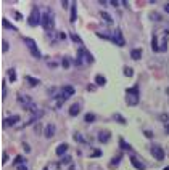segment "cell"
<instances>
[{
	"instance_id": "21",
	"label": "cell",
	"mask_w": 169,
	"mask_h": 170,
	"mask_svg": "<svg viewBox=\"0 0 169 170\" xmlns=\"http://www.w3.org/2000/svg\"><path fill=\"white\" fill-rule=\"evenodd\" d=\"M2 26L5 27V29H10V31H16V27L13 26V24H11V22L7 19V18H3L2 19Z\"/></svg>"
},
{
	"instance_id": "29",
	"label": "cell",
	"mask_w": 169,
	"mask_h": 170,
	"mask_svg": "<svg viewBox=\"0 0 169 170\" xmlns=\"http://www.w3.org/2000/svg\"><path fill=\"white\" fill-rule=\"evenodd\" d=\"M166 50H167V39H166V37H163L161 45H160V52H166Z\"/></svg>"
},
{
	"instance_id": "9",
	"label": "cell",
	"mask_w": 169,
	"mask_h": 170,
	"mask_svg": "<svg viewBox=\"0 0 169 170\" xmlns=\"http://www.w3.org/2000/svg\"><path fill=\"white\" fill-rule=\"evenodd\" d=\"M16 100H18L19 103H21V106H23V107L27 106V104H31V103H34L31 96H27V95H24V93H18V96H16Z\"/></svg>"
},
{
	"instance_id": "41",
	"label": "cell",
	"mask_w": 169,
	"mask_h": 170,
	"mask_svg": "<svg viewBox=\"0 0 169 170\" xmlns=\"http://www.w3.org/2000/svg\"><path fill=\"white\" fill-rule=\"evenodd\" d=\"M34 130H36V133L39 135V133H40V130H42V125H40V124H36V127H34Z\"/></svg>"
},
{
	"instance_id": "18",
	"label": "cell",
	"mask_w": 169,
	"mask_h": 170,
	"mask_svg": "<svg viewBox=\"0 0 169 170\" xmlns=\"http://www.w3.org/2000/svg\"><path fill=\"white\" fill-rule=\"evenodd\" d=\"M95 83H97L98 87H103V85H106V79H105V76L97 74V76H95Z\"/></svg>"
},
{
	"instance_id": "3",
	"label": "cell",
	"mask_w": 169,
	"mask_h": 170,
	"mask_svg": "<svg viewBox=\"0 0 169 170\" xmlns=\"http://www.w3.org/2000/svg\"><path fill=\"white\" fill-rule=\"evenodd\" d=\"M140 100V93H139V87L134 85L131 88H126V103L127 106H137Z\"/></svg>"
},
{
	"instance_id": "27",
	"label": "cell",
	"mask_w": 169,
	"mask_h": 170,
	"mask_svg": "<svg viewBox=\"0 0 169 170\" xmlns=\"http://www.w3.org/2000/svg\"><path fill=\"white\" fill-rule=\"evenodd\" d=\"M95 119H97V117H95V114H93V112H87V114L86 116H84V121H86V122H93L95 121Z\"/></svg>"
},
{
	"instance_id": "4",
	"label": "cell",
	"mask_w": 169,
	"mask_h": 170,
	"mask_svg": "<svg viewBox=\"0 0 169 170\" xmlns=\"http://www.w3.org/2000/svg\"><path fill=\"white\" fill-rule=\"evenodd\" d=\"M23 42H24V45L27 47V50H29V53L34 56V58H40L42 56V53H40V50H39V47H37V43H36V40L34 39H31V37H23Z\"/></svg>"
},
{
	"instance_id": "23",
	"label": "cell",
	"mask_w": 169,
	"mask_h": 170,
	"mask_svg": "<svg viewBox=\"0 0 169 170\" xmlns=\"http://www.w3.org/2000/svg\"><path fill=\"white\" fill-rule=\"evenodd\" d=\"M151 47H153L155 52H160V47H158V37L156 34H153V37H151Z\"/></svg>"
},
{
	"instance_id": "1",
	"label": "cell",
	"mask_w": 169,
	"mask_h": 170,
	"mask_svg": "<svg viewBox=\"0 0 169 170\" xmlns=\"http://www.w3.org/2000/svg\"><path fill=\"white\" fill-rule=\"evenodd\" d=\"M77 67H82V66H87V64H92L93 63V56L90 55V52L84 47H79L77 50V58L72 61Z\"/></svg>"
},
{
	"instance_id": "50",
	"label": "cell",
	"mask_w": 169,
	"mask_h": 170,
	"mask_svg": "<svg viewBox=\"0 0 169 170\" xmlns=\"http://www.w3.org/2000/svg\"><path fill=\"white\" fill-rule=\"evenodd\" d=\"M166 95H167V98H169V87L166 88Z\"/></svg>"
},
{
	"instance_id": "2",
	"label": "cell",
	"mask_w": 169,
	"mask_h": 170,
	"mask_svg": "<svg viewBox=\"0 0 169 170\" xmlns=\"http://www.w3.org/2000/svg\"><path fill=\"white\" fill-rule=\"evenodd\" d=\"M42 27L45 29V32L50 34V32H53L55 31V13L50 8H47L42 13Z\"/></svg>"
},
{
	"instance_id": "32",
	"label": "cell",
	"mask_w": 169,
	"mask_h": 170,
	"mask_svg": "<svg viewBox=\"0 0 169 170\" xmlns=\"http://www.w3.org/2000/svg\"><path fill=\"white\" fill-rule=\"evenodd\" d=\"M7 98V82L2 80V100Z\"/></svg>"
},
{
	"instance_id": "36",
	"label": "cell",
	"mask_w": 169,
	"mask_h": 170,
	"mask_svg": "<svg viewBox=\"0 0 169 170\" xmlns=\"http://www.w3.org/2000/svg\"><path fill=\"white\" fill-rule=\"evenodd\" d=\"M74 138H76V141H81V143H86V138H82V137H81V133H74Z\"/></svg>"
},
{
	"instance_id": "55",
	"label": "cell",
	"mask_w": 169,
	"mask_h": 170,
	"mask_svg": "<svg viewBox=\"0 0 169 170\" xmlns=\"http://www.w3.org/2000/svg\"><path fill=\"white\" fill-rule=\"evenodd\" d=\"M44 170H48V168H44Z\"/></svg>"
},
{
	"instance_id": "14",
	"label": "cell",
	"mask_w": 169,
	"mask_h": 170,
	"mask_svg": "<svg viewBox=\"0 0 169 170\" xmlns=\"http://www.w3.org/2000/svg\"><path fill=\"white\" fill-rule=\"evenodd\" d=\"M79 112H81V104H79V103L72 104V106L69 107V116L76 117V116H79Z\"/></svg>"
},
{
	"instance_id": "28",
	"label": "cell",
	"mask_w": 169,
	"mask_h": 170,
	"mask_svg": "<svg viewBox=\"0 0 169 170\" xmlns=\"http://www.w3.org/2000/svg\"><path fill=\"white\" fill-rule=\"evenodd\" d=\"M124 76H126V77H132L134 76V69H132V67H129V66H124Z\"/></svg>"
},
{
	"instance_id": "17",
	"label": "cell",
	"mask_w": 169,
	"mask_h": 170,
	"mask_svg": "<svg viewBox=\"0 0 169 170\" xmlns=\"http://www.w3.org/2000/svg\"><path fill=\"white\" fill-rule=\"evenodd\" d=\"M113 119H114V121H116L118 124H121V125H126V124H127V121L119 114V112H114V114H113Z\"/></svg>"
},
{
	"instance_id": "26",
	"label": "cell",
	"mask_w": 169,
	"mask_h": 170,
	"mask_svg": "<svg viewBox=\"0 0 169 170\" xmlns=\"http://www.w3.org/2000/svg\"><path fill=\"white\" fill-rule=\"evenodd\" d=\"M8 76H10V82H16V71H15V67H10V69H8Z\"/></svg>"
},
{
	"instance_id": "53",
	"label": "cell",
	"mask_w": 169,
	"mask_h": 170,
	"mask_svg": "<svg viewBox=\"0 0 169 170\" xmlns=\"http://www.w3.org/2000/svg\"><path fill=\"white\" fill-rule=\"evenodd\" d=\"M166 132L169 133V125H166Z\"/></svg>"
},
{
	"instance_id": "40",
	"label": "cell",
	"mask_w": 169,
	"mask_h": 170,
	"mask_svg": "<svg viewBox=\"0 0 169 170\" xmlns=\"http://www.w3.org/2000/svg\"><path fill=\"white\" fill-rule=\"evenodd\" d=\"M160 121H161V122H167V121H169V116H167V114H161V116H160Z\"/></svg>"
},
{
	"instance_id": "19",
	"label": "cell",
	"mask_w": 169,
	"mask_h": 170,
	"mask_svg": "<svg viewBox=\"0 0 169 170\" xmlns=\"http://www.w3.org/2000/svg\"><path fill=\"white\" fill-rule=\"evenodd\" d=\"M131 58L132 59H140L142 58V48H134L131 52Z\"/></svg>"
},
{
	"instance_id": "34",
	"label": "cell",
	"mask_w": 169,
	"mask_h": 170,
	"mask_svg": "<svg viewBox=\"0 0 169 170\" xmlns=\"http://www.w3.org/2000/svg\"><path fill=\"white\" fill-rule=\"evenodd\" d=\"M100 156H101V151H100V149H93L92 154H90V157H92V159H97V157H100Z\"/></svg>"
},
{
	"instance_id": "44",
	"label": "cell",
	"mask_w": 169,
	"mask_h": 170,
	"mask_svg": "<svg viewBox=\"0 0 169 170\" xmlns=\"http://www.w3.org/2000/svg\"><path fill=\"white\" fill-rule=\"evenodd\" d=\"M23 148H24V151H26V152H31V146L27 144V143H23Z\"/></svg>"
},
{
	"instance_id": "25",
	"label": "cell",
	"mask_w": 169,
	"mask_h": 170,
	"mask_svg": "<svg viewBox=\"0 0 169 170\" xmlns=\"http://www.w3.org/2000/svg\"><path fill=\"white\" fill-rule=\"evenodd\" d=\"M61 66H63L65 69H69V67H71V59L68 58V56H65V58L61 59Z\"/></svg>"
},
{
	"instance_id": "47",
	"label": "cell",
	"mask_w": 169,
	"mask_h": 170,
	"mask_svg": "<svg viewBox=\"0 0 169 170\" xmlns=\"http://www.w3.org/2000/svg\"><path fill=\"white\" fill-rule=\"evenodd\" d=\"M100 5H103V7H106V5H110V2H106V0H98Z\"/></svg>"
},
{
	"instance_id": "45",
	"label": "cell",
	"mask_w": 169,
	"mask_h": 170,
	"mask_svg": "<svg viewBox=\"0 0 169 170\" xmlns=\"http://www.w3.org/2000/svg\"><path fill=\"white\" fill-rule=\"evenodd\" d=\"M121 2H118V0H110V5H113V7H118Z\"/></svg>"
},
{
	"instance_id": "7",
	"label": "cell",
	"mask_w": 169,
	"mask_h": 170,
	"mask_svg": "<svg viewBox=\"0 0 169 170\" xmlns=\"http://www.w3.org/2000/svg\"><path fill=\"white\" fill-rule=\"evenodd\" d=\"M111 42H114L118 47H124L126 45V40H124V36H122V31L119 27H116L111 34Z\"/></svg>"
},
{
	"instance_id": "51",
	"label": "cell",
	"mask_w": 169,
	"mask_h": 170,
	"mask_svg": "<svg viewBox=\"0 0 169 170\" xmlns=\"http://www.w3.org/2000/svg\"><path fill=\"white\" fill-rule=\"evenodd\" d=\"M69 170H76V168H74V165H71V167H69Z\"/></svg>"
},
{
	"instance_id": "12",
	"label": "cell",
	"mask_w": 169,
	"mask_h": 170,
	"mask_svg": "<svg viewBox=\"0 0 169 170\" xmlns=\"http://www.w3.org/2000/svg\"><path fill=\"white\" fill-rule=\"evenodd\" d=\"M68 148H69V144L68 143H61L58 148H56V156H60V157H63L65 154H66V151H68Z\"/></svg>"
},
{
	"instance_id": "49",
	"label": "cell",
	"mask_w": 169,
	"mask_h": 170,
	"mask_svg": "<svg viewBox=\"0 0 169 170\" xmlns=\"http://www.w3.org/2000/svg\"><path fill=\"white\" fill-rule=\"evenodd\" d=\"M164 11H166V13H169V3L164 5Z\"/></svg>"
},
{
	"instance_id": "46",
	"label": "cell",
	"mask_w": 169,
	"mask_h": 170,
	"mask_svg": "<svg viewBox=\"0 0 169 170\" xmlns=\"http://www.w3.org/2000/svg\"><path fill=\"white\" fill-rule=\"evenodd\" d=\"M61 7L68 8V7H69V2H68V0H63V2H61Z\"/></svg>"
},
{
	"instance_id": "8",
	"label": "cell",
	"mask_w": 169,
	"mask_h": 170,
	"mask_svg": "<svg viewBox=\"0 0 169 170\" xmlns=\"http://www.w3.org/2000/svg\"><path fill=\"white\" fill-rule=\"evenodd\" d=\"M97 138H98V141L100 143H108V141L111 140V132L110 130H100L98 132V135H97Z\"/></svg>"
},
{
	"instance_id": "22",
	"label": "cell",
	"mask_w": 169,
	"mask_h": 170,
	"mask_svg": "<svg viewBox=\"0 0 169 170\" xmlns=\"http://www.w3.org/2000/svg\"><path fill=\"white\" fill-rule=\"evenodd\" d=\"M100 16H101V19H105L108 24H113V18H111L108 13H106V11H100Z\"/></svg>"
},
{
	"instance_id": "31",
	"label": "cell",
	"mask_w": 169,
	"mask_h": 170,
	"mask_svg": "<svg viewBox=\"0 0 169 170\" xmlns=\"http://www.w3.org/2000/svg\"><path fill=\"white\" fill-rule=\"evenodd\" d=\"M71 40H72V42H76V43H79V45L82 43V39L79 37L77 34H72V32H71Z\"/></svg>"
},
{
	"instance_id": "20",
	"label": "cell",
	"mask_w": 169,
	"mask_h": 170,
	"mask_svg": "<svg viewBox=\"0 0 169 170\" xmlns=\"http://www.w3.org/2000/svg\"><path fill=\"white\" fill-rule=\"evenodd\" d=\"M76 19H77V13H76V3L72 2V7H71V16H69V21L74 24L76 22Z\"/></svg>"
},
{
	"instance_id": "13",
	"label": "cell",
	"mask_w": 169,
	"mask_h": 170,
	"mask_svg": "<svg viewBox=\"0 0 169 170\" xmlns=\"http://www.w3.org/2000/svg\"><path fill=\"white\" fill-rule=\"evenodd\" d=\"M19 119H21V117H19V116H16V114H15V116H10V117L7 119V121H5V125H8V127L15 125V124H18V122H19Z\"/></svg>"
},
{
	"instance_id": "38",
	"label": "cell",
	"mask_w": 169,
	"mask_h": 170,
	"mask_svg": "<svg viewBox=\"0 0 169 170\" xmlns=\"http://www.w3.org/2000/svg\"><path fill=\"white\" fill-rule=\"evenodd\" d=\"M7 161H8V152L3 151V154H2V164H7Z\"/></svg>"
},
{
	"instance_id": "43",
	"label": "cell",
	"mask_w": 169,
	"mask_h": 170,
	"mask_svg": "<svg viewBox=\"0 0 169 170\" xmlns=\"http://www.w3.org/2000/svg\"><path fill=\"white\" fill-rule=\"evenodd\" d=\"M48 66H50V69H55V67H58V63H55V61H50Z\"/></svg>"
},
{
	"instance_id": "30",
	"label": "cell",
	"mask_w": 169,
	"mask_h": 170,
	"mask_svg": "<svg viewBox=\"0 0 169 170\" xmlns=\"http://www.w3.org/2000/svg\"><path fill=\"white\" fill-rule=\"evenodd\" d=\"M121 159H122V156H116V157H114V159H113V161L110 162V167H116V165H118V164H119V162H121Z\"/></svg>"
},
{
	"instance_id": "52",
	"label": "cell",
	"mask_w": 169,
	"mask_h": 170,
	"mask_svg": "<svg viewBox=\"0 0 169 170\" xmlns=\"http://www.w3.org/2000/svg\"><path fill=\"white\" fill-rule=\"evenodd\" d=\"M166 36H169V27H167V29H166Z\"/></svg>"
},
{
	"instance_id": "37",
	"label": "cell",
	"mask_w": 169,
	"mask_h": 170,
	"mask_svg": "<svg viewBox=\"0 0 169 170\" xmlns=\"http://www.w3.org/2000/svg\"><path fill=\"white\" fill-rule=\"evenodd\" d=\"M13 15H15V19L16 21H21L23 19V15L19 13V11H13Z\"/></svg>"
},
{
	"instance_id": "11",
	"label": "cell",
	"mask_w": 169,
	"mask_h": 170,
	"mask_svg": "<svg viewBox=\"0 0 169 170\" xmlns=\"http://www.w3.org/2000/svg\"><path fill=\"white\" fill-rule=\"evenodd\" d=\"M55 130H56V127L53 125V124H48V125L44 128V135H45V138H52L53 135H55Z\"/></svg>"
},
{
	"instance_id": "54",
	"label": "cell",
	"mask_w": 169,
	"mask_h": 170,
	"mask_svg": "<svg viewBox=\"0 0 169 170\" xmlns=\"http://www.w3.org/2000/svg\"><path fill=\"white\" fill-rule=\"evenodd\" d=\"M164 170H169V165H167V167H166V168H164Z\"/></svg>"
},
{
	"instance_id": "42",
	"label": "cell",
	"mask_w": 169,
	"mask_h": 170,
	"mask_svg": "<svg viewBox=\"0 0 169 170\" xmlns=\"http://www.w3.org/2000/svg\"><path fill=\"white\" fill-rule=\"evenodd\" d=\"M143 135H145L146 138H151V137H153V133H151L150 130H143Z\"/></svg>"
},
{
	"instance_id": "39",
	"label": "cell",
	"mask_w": 169,
	"mask_h": 170,
	"mask_svg": "<svg viewBox=\"0 0 169 170\" xmlns=\"http://www.w3.org/2000/svg\"><path fill=\"white\" fill-rule=\"evenodd\" d=\"M150 19H153V21H160L161 18H160V15H158V13H151V15H150Z\"/></svg>"
},
{
	"instance_id": "35",
	"label": "cell",
	"mask_w": 169,
	"mask_h": 170,
	"mask_svg": "<svg viewBox=\"0 0 169 170\" xmlns=\"http://www.w3.org/2000/svg\"><path fill=\"white\" fill-rule=\"evenodd\" d=\"M8 48H10L8 42H7V40H2V52H3V53H5V52H8Z\"/></svg>"
},
{
	"instance_id": "10",
	"label": "cell",
	"mask_w": 169,
	"mask_h": 170,
	"mask_svg": "<svg viewBox=\"0 0 169 170\" xmlns=\"http://www.w3.org/2000/svg\"><path fill=\"white\" fill-rule=\"evenodd\" d=\"M129 161H131V164H132V165L137 168V170H145V164L140 162L137 156H131V157H129Z\"/></svg>"
},
{
	"instance_id": "24",
	"label": "cell",
	"mask_w": 169,
	"mask_h": 170,
	"mask_svg": "<svg viewBox=\"0 0 169 170\" xmlns=\"http://www.w3.org/2000/svg\"><path fill=\"white\" fill-rule=\"evenodd\" d=\"M24 162H26V157H24V156H16V159H15L13 164H15L16 167H18V165H23Z\"/></svg>"
},
{
	"instance_id": "48",
	"label": "cell",
	"mask_w": 169,
	"mask_h": 170,
	"mask_svg": "<svg viewBox=\"0 0 169 170\" xmlns=\"http://www.w3.org/2000/svg\"><path fill=\"white\" fill-rule=\"evenodd\" d=\"M18 170H27V167L24 165V164H23V165H18Z\"/></svg>"
},
{
	"instance_id": "15",
	"label": "cell",
	"mask_w": 169,
	"mask_h": 170,
	"mask_svg": "<svg viewBox=\"0 0 169 170\" xmlns=\"http://www.w3.org/2000/svg\"><path fill=\"white\" fill-rule=\"evenodd\" d=\"M119 148H121V149H124V151H132V146L129 144V143H127V141L124 140L122 137L119 138Z\"/></svg>"
},
{
	"instance_id": "33",
	"label": "cell",
	"mask_w": 169,
	"mask_h": 170,
	"mask_svg": "<svg viewBox=\"0 0 169 170\" xmlns=\"http://www.w3.org/2000/svg\"><path fill=\"white\" fill-rule=\"evenodd\" d=\"M72 162V157L71 156H63V157H61V164H71Z\"/></svg>"
},
{
	"instance_id": "5",
	"label": "cell",
	"mask_w": 169,
	"mask_h": 170,
	"mask_svg": "<svg viewBox=\"0 0 169 170\" xmlns=\"http://www.w3.org/2000/svg\"><path fill=\"white\" fill-rule=\"evenodd\" d=\"M42 22V13L39 11L37 7H34L32 11H31V16H29V19H27V24H29L31 27H36L39 26Z\"/></svg>"
},
{
	"instance_id": "16",
	"label": "cell",
	"mask_w": 169,
	"mask_h": 170,
	"mask_svg": "<svg viewBox=\"0 0 169 170\" xmlns=\"http://www.w3.org/2000/svg\"><path fill=\"white\" fill-rule=\"evenodd\" d=\"M24 79L27 80V85H31V87H37V85L40 83V80H39V79H36V77H31V76H26Z\"/></svg>"
},
{
	"instance_id": "6",
	"label": "cell",
	"mask_w": 169,
	"mask_h": 170,
	"mask_svg": "<svg viewBox=\"0 0 169 170\" xmlns=\"http://www.w3.org/2000/svg\"><path fill=\"white\" fill-rule=\"evenodd\" d=\"M150 152L156 161H164L166 159V152H164V149H163V146H160V144H151L150 146Z\"/></svg>"
}]
</instances>
